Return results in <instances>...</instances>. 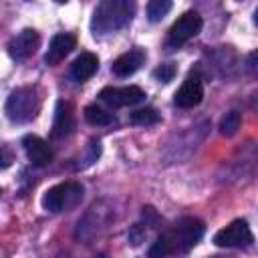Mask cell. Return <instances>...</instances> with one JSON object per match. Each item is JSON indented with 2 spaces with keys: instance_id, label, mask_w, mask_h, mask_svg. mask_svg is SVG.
I'll use <instances>...</instances> for the list:
<instances>
[{
  "instance_id": "obj_20",
  "label": "cell",
  "mask_w": 258,
  "mask_h": 258,
  "mask_svg": "<svg viewBox=\"0 0 258 258\" xmlns=\"http://www.w3.org/2000/svg\"><path fill=\"white\" fill-rule=\"evenodd\" d=\"M165 256H169V248H167V244H165V240H163V236H161V238H157L155 244L151 246L149 258H165Z\"/></svg>"
},
{
  "instance_id": "obj_3",
  "label": "cell",
  "mask_w": 258,
  "mask_h": 258,
  "mask_svg": "<svg viewBox=\"0 0 258 258\" xmlns=\"http://www.w3.org/2000/svg\"><path fill=\"white\" fill-rule=\"evenodd\" d=\"M204 222L198 218H181L171 232L163 234V240L169 248V254L173 252H187L189 248H194L200 238L204 236Z\"/></svg>"
},
{
  "instance_id": "obj_16",
  "label": "cell",
  "mask_w": 258,
  "mask_h": 258,
  "mask_svg": "<svg viewBox=\"0 0 258 258\" xmlns=\"http://www.w3.org/2000/svg\"><path fill=\"white\" fill-rule=\"evenodd\" d=\"M131 123L133 125H155L159 123V113L153 109V107H143V109H137L131 113Z\"/></svg>"
},
{
  "instance_id": "obj_6",
  "label": "cell",
  "mask_w": 258,
  "mask_h": 258,
  "mask_svg": "<svg viewBox=\"0 0 258 258\" xmlns=\"http://www.w3.org/2000/svg\"><path fill=\"white\" fill-rule=\"evenodd\" d=\"M254 242V236L244 220H234L214 236V244L222 248H246Z\"/></svg>"
},
{
  "instance_id": "obj_8",
  "label": "cell",
  "mask_w": 258,
  "mask_h": 258,
  "mask_svg": "<svg viewBox=\"0 0 258 258\" xmlns=\"http://www.w3.org/2000/svg\"><path fill=\"white\" fill-rule=\"evenodd\" d=\"M40 44V36L36 30L32 28H24L22 32H18L10 44H8V54L14 58V60H24L28 58L30 54H34V50L38 48Z\"/></svg>"
},
{
  "instance_id": "obj_17",
  "label": "cell",
  "mask_w": 258,
  "mask_h": 258,
  "mask_svg": "<svg viewBox=\"0 0 258 258\" xmlns=\"http://www.w3.org/2000/svg\"><path fill=\"white\" fill-rule=\"evenodd\" d=\"M171 2L169 0H151L149 4H147V18L151 20V22H159L169 10H171Z\"/></svg>"
},
{
  "instance_id": "obj_18",
  "label": "cell",
  "mask_w": 258,
  "mask_h": 258,
  "mask_svg": "<svg viewBox=\"0 0 258 258\" xmlns=\"http://www.w3.org/2000/svg\"><path fill=\"white\" fill-rule=\"evenodd\" d=\"M240 123H242V115L238 113V111H230V113H226L224 117H222V121H220V133L222 135H234L238 129H240Z\"/></svg>"
},
{
  "instance_id": "obj_14",
  "label": "cell",
  "mask_w": 258,
  "mask_h": 258,
  "mask_svg": "<svg viewBox=\"0 0 258 258\" xmlns=\"http://www.w3.org/2000/svg\"><path fill=\"white\" fill-rule=\"evenodd\" d=\"M97 69H99L97 54H93V52H81L73 60V64H71V79L75 83H83V81L91 79L97 73Z\"/></svg>"
},
{
  "instance_id": "obj_15",
  "label": "cell",
  "mask_w": 258,
  "mask_h": 258,
  "mask_svg": "<svg viewBox=\"0 0 258 258\" xmlns=\"http://www.w3.org/2000/svg\"><path fill=\"white\" fill-rule=\"evenodd\" d=\"M83 115H85L87 123H91V125H111L113 123V115L109 111L101 109L99 105H87Z\"/></svg>"
},
{
  "instance_id": "obj_1",
  "label": "cell",
  "mask_w": 258,
  "mask_h": 258,
  "mask_svg": "<svg viewBox=\"0 0 258 258\" xmlns=\"http://www.w3.org/2000/svg\"><path fill=\"white\" fill-rule=\"evenodd\" d=\"M135 14V4L129 0H105L95 8L91 28L95 34H107L123 28L131 22Z\"/></svg>"
},
{
  "instance_id": "obj_22",
  "label": "cell",
  "mask_w": 258,
  "mask_h": 258,
  "mask_svg": "<svg viewBox=\"0 0 258 258\" xmlns=\"http://www.w3.org/2000/svg\"><path fill=\"white\" fill-rule=\"evenodd\" d=\"M12 161H14L12 149L6 147V145H2V147H0V169H8V167L12 165Z\"/></svg>"
},
{
  "instance_id": "obj_7",
  "label": "cell",
  "mask_w": 258,
  "mask_h": 258,
  "mask_svg": "<svg viewBox=\"0 0 258 258\" xmlns=\"http://www.w3.org/2000/svg\"><path fill=\"white\" fill-rule=\"evenodd\" d=\"M99 99L103 103H107L109 107H129V105H137L145 99L143 89L129 85V87H105L99 93Z\"/></svg>"
},
{
  "instance_id": "obj_2",
  "label": "cell",
  "mask_w": 258,
  "mask_h": 258,
  "mask_svg": "<svg viewBox=\"0 0 258 258\" xmlns=\"http://www.w3.org/2000/svg\"><path fill=\"white\" fill-rule=\"evenodd\" d=\"M40 109V97L36 87H18L10 93L6 101V115L14 123H28L36 117Z\"/></svg>"
},
{
  "instance_id": "obj_4",
  "label": "cell",
  "mask_w": 258,
  "mask_h": 258,
  "mask_svg": "<svg viewBox=\"0 0 258 258\" xmlns=\"http://www.w3.org/2000/svg\"><path fill=\"white\" fill-rule=\"evenodd\" d=\"M83 200V185L77 181H62L52 185L42 196V208L48 212H67Z\"/></svg>"
},
{
  "instance_id": "obj_9",
  "label": "cell",
  "mask_w": 258,
  "mask_h": 258,
  "mask_svg": "<svg viewBox=\"0 0 258 258\" xmlns=\"http://www.w3.org/2000/svg\"><path fill=\"white\" fill-rule=\"evenodd\" d=\"M202 99H204V85H202V79L196 75L187 77L173 95V103L181 109H191V107L200 105Z\"/></svg>"
},
{
  "instance_id": "obj_13",
  "label": "cell",
  "mask_w": 258,
  "mask_h": 258,
  "mask_svg": "<svg viewBox=\"0 0 258 258\" xmlns=\"http://www.w3.org/2000/svg\"><path fill=\"white\" fill-rule=\"evenodd\" d=\"M77 44V38L69 32H60V34H54L50 44H48V50L44 54V62L46 64H58Z\"/></svg>"
},
{
  "instance_id": "obj_11",
  "label": "cell",
  "mask_w": 258,
  "mask_h": 258,
  "mask_svg": "<svg viewBox=\"0 0 258 258\" xmlns=\"http://www.w3.org/2000/svg\"><path fill=\"white\" fill-rule=\"evenodd\" d=\"M75 129V113H73V105L69 101H56L54 107V123H52V137L54 139H62L69 137Z\"/></svg>"
},
{
  "instance_id": "obj_5",
  "label": "cell",
  "mask_w": 258,
  "mask_h": 258,
  "mask_svg": "<svg viewBox=\"0 0 258 258\" xmlns=\"http://www.w3.org/2000/svg\"><path fill=\"white\" fill-rule=\"evenodd\" d=\"M202 30V16L194 10L181 14L169 28L167 32V48H179L181 44H185L189 38H194L198 32Z\"/></svg>"
},
{
  "instance_id": "obj_19",
  "label": "cell",
  "mask_w": 258,
  "mask_h": 258,
  "mask_svg": "<svg viewBox=\"0 0 258 258\" xmlns=\"http://www.w3.org/2000/svg\"><path fill=\"white\" fill-rule=\"evenodd\" d=\"M153 77H155L159 83H169V81L175 77V64H173V62H163V64H159V67L153 71Z\"/></svg>"
},
{
  "instance_id": "obj_10",
  "label": "cell",
  "mask_w": 258,
  "mask_h": 258,
  "mask_svg": "<svg viewBox=\"0 0 258 258\" xmlns=\"http://www.w3.org/2000/svg\"><path fill=\"white\" fill-rule=\"evenodd\" d=\"M145 58H147L145 50H143L141 46H135V48L123 52L121 56H117V58L113 60L111 71H113L117 77H129V75L137 73V71L145 64Z\"/></svg>"
},
{
  "instance_id": "obj_12",
  "label": "cell",
  "mask_w": 258,
  "mask_h": 258,
  "mask_svg": "<svg viewBox=\"0 0 258 258\" xmlns=\"http://www.w3.org/2000/svg\"><path fill=\"white\" fill-rule=\"evenodd\" d=\"M22 147H24L26 157L36 167H42V165H46V163L52 161V149H50V145L42 137H38V135H26L22 139Z\"/></svg>"
},
{
  "instance_id": "obj_21",
  "label": "cell",
  "mask_w": 258,
  "mask_h": 258,
  "mask_svg": "<svg viewBox=\"0 0 258 258\" xmlns=\"http://www.w3.org/2000/svg\"><path fill=\"white\" fill-rule=\"evenodd\" d=\"M101 155V141L99 139H93L89 143V149H87V157H85V165H91L93 161H97V157Z\"/></svg>"
}]
</instances>
